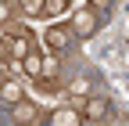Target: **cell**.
Here are the masks:
<instances>
[{"label":"cell","mask_w":129,"mask_h":126,"mask_svg":"<svg viewBox=\"0 0 129 126\" xmlns=\"http://www.w3.org/2000/svg\"><path fill=\"white\" fill-rule=\"evenodd\" d=\"M7 119H11V126H47V119H50V115H47L36 101L25 97V101H18V104L7 108Z\"/></svg>","instance_id":"1"},{"label":"cell","mask_w":129,"mask_h":126,"mask_svg":"<svg viewBox=\"0 0 129 126\" xmlns=\"http://www.w3.org/2000/svg\"><path fill=\"white\" fill-rule=\"evenodd\" d=\"M97 29H101V11H97L93 4H83V7L72 14V33H75V36L86 40V36L97 33Z\"/></svg>","instance_id":"2"},{"label":"cell","mask_w":129,"mask_h":126,"mask_svg":"<svg viewBox=\"0 0 129 126\" xmlns=\"http://www.w3.org/2000/svg\"><path fill=\"white\" fill-rule=\"evenodd\" d=\"M72 36H75V33H72V22H68V25H57V22H54V25L43 33V43L50 47L54 54H61V51H68V47H72Z\"/></svg>","instance_id":"3"},{"label":"cell","mask_w":129,"mask_h":126,"mask_svg":"<svg viewBox=\"0 0 129 126\" xmlns=\"http://www.w3.org/2000/svg\"><path fill=\"white\" fill-rule=\"evenodd\" d=\"M0 101H4L7 108L18 104V101H25V79H4L0 83Z\"/></svg>","instance_id":"4"},{"label":"cell","mask_w":129,"mask_h":126,"mask_svg":"<svg viewBox=\"0 0 129 126\" xmlns=\"http://www.w3.org/2000/svg\"><path fill=\"white\" fill-rule=\"evenodd\" d=\"M83 112L79 108H57V112H50V119H47V126H83Z\"/></svg>","instance_id":"5"},{"label":"cell","mask_w":129,"mask_h":126,"mask_svg":"<svg viewBox=\"0 0 129 126\" xmlns=\"http://www.w3.org/2000/svg\"><path fill=\"white\" fill-rule=\"evenodd\" d=\"M83 115H86V119H93V122L108 119V115H111V101H108V97H86Z\"/></svg>","instance_id":"6"},{"label":"cell","mask_w":129,"mask_h":126,"mask_svg":"<svg viewBox=\"0 0 129 126\" xmlns=\"http://www.w3.org/2000/svg\"><path fill=\"white\" fill-rule=\"evenodd\" d=\"M22 65H25V79H43V54H40V51L25 54Z\"/></svg>","instance_id":"7"},{"label":"cell","mask_w":129,"mask_h":126,"mask_svg":"<svg viewBox=\"0 0 129 126\" xmlns=\"http://www.w3.org/2000/svg\"><path fill=\"white\" fill-rule=\"evenodd\" d=\"M0 76L4 79H25V65L18 58H0Z\"/></svg>","instance_id":"8"},{"label":"cell","mask_w":129,"mask_h":126,"mask_svg":"<svg viewBox=\"0 0 129 126\" xmlns=\"http://www.w3.org/2000/svg\"><path fill=\"white\" fill-rule=\"evenodd\" d=\"M43 4L47 0H18V11L25 18H36V14H43Z\"/></svg>","instance_id":"9"},{"label":"cell","mask_w":129,"mask_h":126,"mask_svg":"<svg viewBox=\"0 0 129 126\" xmlns=\"http://www.w3.org/2000/svg\"><path fill=\"white\" fill-rule=\"evenodd\" d=\"M57 69H61V61L54 54H43V79H57Z\"/></svg>","instance_id":"10"},{"label":"cell","mask_w":129,"mask_h":126,"mask_svg":"<svg viewBox=\"0 0 129 126\" xmlns=\"http://www.w3.org/2000/svg\"><path fill=\"white\" fill-rule=\"evenodd\" d=\"M68 4H72V0H47V4H43V14H47V18H57Z\"/></svg>","instance_id":"11"},{"label":"cell","mask_w":129,"mask_h":126,"mask_svg":"<svg viewBox=\"0 0 129 126\" xmlns=\"http://www.w3.org/2000/svg\"><path fill=\"white\" fill-rule=\"evenodd\" d=\"M90 4H93L97 11H104V7H111V0H90Z\"/></svg>","instance_id":"12"}]
</instances>
